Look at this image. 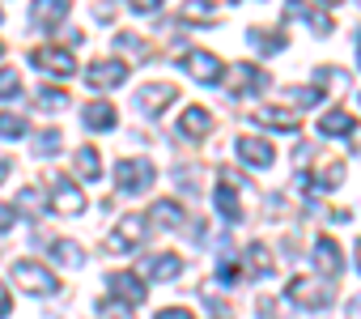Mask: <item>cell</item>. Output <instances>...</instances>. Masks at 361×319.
<instances>
[{
    "mask_svg": "<svg viewBox=\"0 0 361 319\" xmlns=\"http://www.w3.org/2000/svg\"><path fill=\"white\" fill-rule=\"evenodd\" d=\"M153 179H157V171H153L149 157H119V167H115V183H119V192L140 196V192L153 188Z\"/></svg>",
    "mask_w": 361,
    "mask_h": 319,
    "instance_id": "obj_2",
    "label": "cell"
},
{
    "mask_svg": "<svg viewBox=\"0 0 361 319\" xmlns=\"http://www.w3.org/2000/svg\"><path fill=\"white\" fill-rule=\"evenodd\" d=\"M149 217H153V226H161V230H183V209H178V200H157Z\"/></svg>",
    "mask_w": 361,
    "mask_h": 319,
    "instance_id": "obj_24",
    "label": "cell"
},
{
    "mask_svg": "<svg viewBox=\"0 0 361 319\" xmlns=\"http://www.w3.org/2000/svg\"><path fill=\"white\" fill-rule=\"evenodd\" d=\"M310 179V192H336L344 183V162H323L319 175H306Z\"/></svg>",
    "mask_w": 361,
    "mask_h": 319,
    "instance_id": "obj_21",
    "label": "cell"
},
{
    "mask_svg": "<svg viewBox=\"0 0 361 319\" xmlns=\"http://www.w3.org/2000/svg\"><path fill=\"white\" fill-rule=\"evenodd\" d=\"M234 149H238V157L247 167H255V171H268L272 162H276V149H272V140H264V136H251V132H243L238 140H234Z\"/></svg>",
    "mask_w": 361,
    "mask_h": 319,
    "instance_id": "obj_6",
    "label": "cell"
},
{
    "mask_svg": "<svg viewBox=\"0 0 361 319\" xmlns=\"http://www.w3.org/2000/svg\"><path fill=\"white\" fill-rule=\"evenodd\" d=\"M157 319H196V315H192L188 306H161V311H157Z\"/></svg>",
    "mask_w": 361,
    "mask_h": 319,
    "instance_id": "obj_39",
    "label": "cell"
},
{
    "mask_svg": "<svg viewBox=\"0 0 361 319\" xmlns=\"http://www.w3.org/2000/svg\"><path fill=\"white\" fill-rule=\"evenodd\" d=\"M285 298H289V302H298L302 311H323V306H331V298H336V281L293 277V281H289V289H285Z\"/></svg>",
    "mask_w": 361,
    "mask_h": 319,
    "instance_id": "obj_1",
    "label": "cell"
},
{
    "mask_svg": "<svg viewBox=\"0 0 361 319\" xmlns=\"http://www.w3.org/2000/svg\"><path fill=\"white\" fill-rule=\"evenodd\" d=\"M98 319H132V306H123V302H98Z\"/></svg>",
    "mask_w": 361,
    "mask_h": 319,
    "instance_id": "obj_35",
    "label": "cell"
},
{
    "mask_svg": "<svg viewBox=\"0 0 361 319\" xmlns=\"http://www.w3.org/2000/svg\"><path fill=\"white\" fill-rule=\"evenodd\" d=\"M348 315H353V319H361V294H357V298L348 302Z\"/></svg>",
    "mask_w": 361,
    "mask_h": 319,
    "instance_id": "obj_44",
    "label": "cell"
},
{
    "mask_svg": "<svg viewBox=\"0 0 361 319\" xmlns=\"http://www.w3.org/2000/svg\"><path fill=\"white\" fill-rule=\"evenodd\" d=\"M183 68H188L200 85H221V77H226V64H221L213 52H188V56H183Z\"/></svg>",
    "mask_w": 361,
    "mask_h": 319,
    "instance_id": "obj_8",
    "label": "cell"
},
{
    "mask_svg": "<svg viewBox=\"0 0 361 319\" xmlns=\"http://www.w3.org/2000/svg\"><path fill=\"white\" fill-rule=\"evenodd\" d=\"M51 209L64 217H81L85 213V192L68 179H51Z\"/></svg>",
    "mask_w": 361,
    "mask_h": 319,
    "instance_id": "obj_11",
    "label": "cell"
},
{
    "mask_svg": "<svg viewBox=\"0 0 361 319\" xmlns=\"http://www.w3.org/2000/svg\"><path fill=\"white\" fill-rule=\"evenodd\" d=\"M0 56H5V47H0Z\"/></svg>",
    "mask_w": 361,
    "mask_h": 319,
    "instance_id": "obj_50",
    "label": "cell"
},
{
    "mask_svg": "<svg viewBox=\"0 0 361 319\" xmlns=\"http://www.w3.org/2000/svg\"><path fill=\"white\" fill-rule=\"evenodd\" d=\"M140 268H145V277H153V281H174L178 272H183V260H178V255H149Z\"/></svg>",
    "mask_w": 361,
    "mask_h": 319,
    "instance_id": "obj_20",
    "label": "cell"
},
{
    "mask_svg": "<svg viewBox=\"0 0 361 319\" xmlns=\"http://www.w3.org/2000/svg\"><path fill=\"white\" fill-rule=\"evenodd\" d=\"M81 119H85V128H90V132H111V128L119 124L111 102H85V107H81Z\"/></svg>",
    "mask_w": 361,
    "mask_h": 319,
    "instance_id": "obj_19",
    "label": "cell"
},
{
    "mask_svg": "<svg viewBox=\"0 0 361 319\" xmlns=\"http://www.w3.org/2000/svg\"><path fill=\"white\" fill-rule=\"evenodd\" d=\"M255 124L276 128V132H298L302 128V115L298 111H285V107H259L255 111Z\"/></svg>",
    "mask_w": 361,
    "mask_h": 319,
    "instance_id": "obj_17",
    "label": "cell"
},
{
    "mask_svg": "<svg viewBox=\"0 0 361 319\" xmlns=\"http://www.w3.org/2000/svg\"><path fill=\"white\" fill-rule=\"evenodd\" d=\"M115 47H119V52H123V56H132V60H136V64H140V60H149V56H153V52H149V43H145V39H136V35H119V39H115Z\"/></svg>",
    "mask_w": 361,
    "mask_h": 319,
    "instance_id": "obj_28",
    "label": "cell"
},
{
    "mask_svg": "<svg viewBox=\"0 0 361 319\" xmlns=\"http://www.w3.org/2000/svg\"><path fill=\"white\" fill-rule=\"evenodd\" d=\"M145 230H149V226H145V217H136V213H132V217H119V226L102 239V251L123 255V251H132V247L145 239Z\"/></svg>",
    "mask_w": 361,
    "mask_h": 319,
    "instance_id": "obj_5",
    "label": "cell"
},
{
    "mask_svg": "<svg viewBox=\"0 0 361 319\" xmlns=\"http://www.w3.org/2000/svg\"><path fill=\"white\" fill-rule=\"evenodd\" d=\"M319 132H323V136H353V132H357V119H353L348 111H327V115L319 119Z\"/></svg>",
    "mask_w": 361,
    "mask_h": 319,
    "instance_id": "obj_23",
    "label": "cell"
},
{
    "mask_svg": "<svg viewBox=\"0 0 361 319\" xmlns=\"http://www.w3.org/2000/svg\"><path fill=\"white\" fill-rule=\"evenodd\" d=\"M30 145H35V153H39V157H51V153H60V149H64V132H60V128H47V132H39Z\"/></svg>",
    "mask_w": 361,
    "mask_h": 319,
    "instance_id": "obj_27",
    "label": "cell"
},
{
    "mask_svg": "<svg viewBox=\"0 0 361 319\" xmlns=\"http://www.w3.org/2000/svg\"><path fill=\"white\" fill-rule=\"evenodd\" d=\"M285 22H306L314 35H331V18L306 5V0H285Z\"/></svg>",
    "mask_w": 361,
    "mask_h": 319,
    "instance_id": "obj_14",
    "label": "cell"
},
{
    "mask_svg": "<svg viewBox=\"0 0 361 319\" xmlns=\"http://www.w3.org/2000/svg\"><path fill=\"white\" fill-rule=\"evenodd\" d=\"M39 107H43V111H60V107H68V94H64V90H43V94H39Z\"/></svg>",
    "mask_w": 361,
    "mask_h": 319,
    "instance_id": "obj_36",
    "label": "cell"
},
{
    "mask_svg": "<svg viewBox=\"0 0 361 319\" xmlns=\"http://www.w3.org/2000/svg\"><path fill=\"white\" fill-rule=\"evenodd\" d=\"M85 81H90V90H115L128 81V64L123 60H94L85 68Z\"/></svg>",
    "mask_w": 361,
    "mask_h": 319,
    "instance_id": "obj_9",
    "label": "cell"
},
{
    "mask_svg": "<svg viewBox=\"0 0 361 319\" xmlns=\"http://www.w3.org/2000/svg\"><path fill=\"white\" fill-rule=\"evenodd\" d=\"M56 260H60V264H68V268H81V264H85L81 247H77V243H64V239L56 243Z\"/></svg>",
    "mask_w": 361,
    "mask_h": 319,
    "instance_id": "obj_31",
    "label": "cell"
},
{
    "mask_svg": "<svg viewBox=\"0 0 361 319\" xmlns=\"http://www.w3.org/2000/svg\"><path fill=\"white\" fill-rule=\"evenodd\" d=\"M68 18V0H35L30 5V22L39 26V30H51V26H60Z\"/></svg>",
    "mask_w": 361,
    "mask_h": 319,
    "instance_id": "obj_16",
    "label": "cell"
},
{
    "mask_svg": "<svg viewBox=\"0 0 361 319\" xmlns=\"http://www.w3.org/2000/svg\"><path fill=\"white\" fill-rule=\"evenodd\" d=\"M39 205H43V196H39V192H35V188H26V192H22V196H18V209H22V213H30V217H35V213H39Z\"/></svg>",
    "mask_w": 361,
    "mask_h": 319,
    "instance_id": "obj_37",
    "label": "cell"
},
{
    "mask_svg": "<svg viewBox=\"0 0 361 319\" xmlns=\"http://www.w3.org/2000/svg\"><path fill=\"white\" fill-rule=\"evenodd\" d=\"M323 5H340V0H323Z\"/></svg>",
    "mask_w": 361,
    "mask_h": 319,
    "instance_id": "obj_48",
    "label": "cell"
},
{
    "mask_svg": "<svg viewBox=\"0 0 361 319\" xmlns=\"http://www.w3.org/2000/svg\"><path fill=\"white\" fill-rule=\"evenodd\" d=\"M247 260H251V272H255V277H268V272H272V255H268L264 243H251V247H247Z\"/></svg>",
    "mask_w": 361,
    "mask_h": 319,
    "instance_id": "obj_30",
    "label": "cell"
},
{
    "mask_svg": "<svg viewBox=\"0 0 361 319\" xmlns=\"http://www.w3.org/2000/svg\"><path fill=\"white\" fill-rule=\"evenodd\" d=\"M18 94H22L18 68H0V98H18Z\"/></svg>",
    "mask_w": 361,
    "mask_h": 319,
    "instance_id": "obj_33",
    "label": "cell"
},
{
    "mask_svg": "<svg viewBox=\"0 0 361 319\" xmlns=\"http://www.w3.org/2000/svg\"><path fill=\"white\" fill-rule=\"evenodd\" d=\"M9 175V157H0V179H5Z\"/></svg>",
    "mask_w": 361,
    "mask_h": 319,
    "instance_id": "obj_45",
    "label": "cell"
},
{
    "mask_svg": "<svg viewBox=\"0 0 361 319\" xmlns=\"http://www.w3.org/2000/svg\"><path fill=\"white\" fill-rule=\"evenodd\" d=\"M174 98H178V90H174V85H166V81H157V85H140L132 102H136V111H140V115H161Z\"/></svg>",
    "mask_w": 361,
    "mask_h": 319,
    "instance_id": "obj_10",
    "label": "cell"
},
{
    "mask_svg": "<svg viewBox=\"0 0 361 319\" xmlns=\"http://www.w3.org/2000/svg\"><path fill=\"white\" fill-rule=\"evenodd\" d=\"M26 132H30L26 115H13V111L0 115V136H5V140H18V136H26Z\"/></svg>",
    "mask_w": 361,
    "mask_h": 319,
    "instance_id": "obj_29",
    "label": "cell"
},
{
    "mask_svg": "<svg viewBox=\"0 0 361 319\" xmlns=\"http://www.w3.org/2000/svg\"><path fill=\"white\" fill-rule=\"evenodd\" d=\"M178 18H183L188 26H196V22H200V26H213V22H217V13H213V5H209V0H188Z\"/></svg>",
    "mask_w": 361,
    "mask_h": 319,
    "instance_id": "obj_26",
    "label": "cell"
},
{
    "mask_svg": "<svg viewBox=\"0 0 361 319\" xmlns=\"http://www.w3.org/2000/svg\"><path fill=\"white\" fill-rule=\"evenodd\" d=\"M357 272H361V239H357Z\"/></svg>",
    "mask_w": 361,
    "mask_h": 319,
    "instance_id": "obj_46",
    "label": "cell"
},
{
    "mask_svg": "<svg viewBox=\"0 0 361 319\" xmlns=\"http://www.w3.org/2000/svg\"><path fill=\"white\" fill-rule=\"evenodd\" d=\"M73 162H77V175H81L85 183H98V179H102V157H98V149L81 145V149H77V157H73Z\"/></svg>",
    "mask_w": 361,
    "mask_h": 319,
    "instance_id": "obj_22",
    "label": "cell"
},
{
    "mask_svg": "<svg viewBox=\"0 0 361 319\" xmlns=\"http://www.w3.org/2000/svg\"><path fill=\"white\" fill-rule=\"evenodd\" d=\"M259 315H264V319H293V311H289L281 298H259Z\"/></svg>",
    "mask_w": 361,
    "mask_h": 319,
    "instance_id": "obj_34",
    "label": "cell"
},
{
    "mask_svg": "<svg viewBox=\"0 0 361 319\" xmlns=\"http://www.w3.org/2000/svg\"><path fill=\"white\" fill-rule=\"evenodd\" d=\"M289 98H293L298 107H314V102L323 98V90H319V85H314V90H289Z\"/></svg>",
    "mask_w": 361,
    "mask_h": 319,
    "instance_id": "obj_38",
    "label": "cell"
},
{
    "mask_svg": "<svg viewBox=\"0 0 361 319\" xmlns=\"http://www.w3.org/2000/svg\"><path fill=\"white\" fill-rule=\"evenodd\" d=\"M30 64H35V68H43V73H51V77H60V81L77 73V56H73L68 47H56V43L35 47V52H30Z\"/></svg>",
    "mask_w": 361,
    "mask_h": 319,
    "instance_id": "obj_4",
    "label": "cell"
},
{
    "mask_svg": "<svg viewBox=\"0 0 361 319\" xmlns=\"http://www.w3.org/2000/svg\"><path fill=\"white\" fill-rule=\"evenodd\" d=\"M357 60H361V35H357Z\"/></svg>",
    "mask_w": 361,
    "mask_h": 319,
    "instance_id": "obj_47",
    "label": "cell"
},
{
    "mask_svg": "<svg viewBox=\"0 0 361 319\" xmlns=\"http://www.w3.org/2000/svg\"><path fill=\"white\" fill-rule=\"evenodd\" d=\"M128 5H132V13H157L161 0H128Z\"/></svg>",
    "mask_w": 361,
    "mask_h": 319,
    "instance_id": "obj_41",
    "label": "cell"
},
{
    "mask_svg": "<svg viewBox=\"0 0 361 319\" xmlns=\"http://www.w3.org/2000/svg\"><path fill=\"white\" fill-rule=\"evenodd\" d=\"M115 18V5L111 0H102V5H94V22H111Z\"/></svg>",
    "mask_w": 361,
    "mask_h": 319,
    "instance_id": "obj_40",
    "label": "cell"
},
{
    "mask_svg": "<svg viewBox=\"0 0 361 319\" xmlns=\"http://www.w3.org/2000/svg\"><path fill=\"white\" fill-rule=\"evenodd\" d=\"M234 85H230V94L234 98H247V94H259L264 85H268V73L264 68H255V64H234Z\"/></svg>",
    "mask_w": 361,
    "mask_h": 319,
    "instance_id": "obj_15",
    "label": "cell"
},
{
    "mask_svg": "<svg viewBox=\"0 0 361 319\" xmlns=\"http://www.w3.org/2000/svg\"><path fill=\"white\" fill-rule=\"evenodd\" d=\"M13 281H18L26 294H35V298H47V294L60 289V277H56L47 264H39V260H18V264H13Z\"/></svg>",
    "mask_w": 361,
    "mask_h": 319,
    "instance_id": "obj_3",
    "label": "cell"
},
{
    "mask_svg": "<svg viewBox=\"0 0 361 319\" xmlns=\"http://www.w3.org/2000/svg\"><path fill=\"white\" fill-rule=\"evenodd\" d=\"M106 285H111V298L123 302V306H140V302L149 298V289H145V281H140L136 272H111Z\"/></svg>",
    "mask_w": 361,
    "mask_h": 319,
    "instance_id": "obj_12",
    "label": "cell"
},
{
    "mask_svg": "<svg viewBox=\"0 0 361 319\" xmlns=\"http://www.w3.org/2000/svg\"><path fill=\"white\" fill-rule=\"evenodd\" d=\"M0 22H5V13H0Z\"/></svg>",
    "mask_w": 361,
    "mask_h": 319,
    "instance_id": "obj_49",
    "label": "cell"
},
{
    "mask_svg": "<svg viewBox=\"0 0 361 319\" xmlns=\"http://www.w3.org/2000/svg\"><path fill=\"white\" fill-rule=\"evenodd\" d=\"M247 39H251V43H255V52H264V56H272V52H281V47L289 43V39H285V30H259V26H255V30H247Z\"/></svg>",
    "mask_w": 361,
    "mask_h": 319,
    "instance_id": "obj_25",
    "label": "cell"
},
{
    "mask_svg": "<svg viewBox=\"0 0 361 319\" xmlns=\"http://www.w3.org/2000/svg\"><path fill=\"white\" fill-rule=\"evenodd\" d=\"M238 183H247L243 175L234 171H221V183H217V209L226 222H243V205H238Z\"/></svg>",
    "mask_w": 361,
    "mask_h": 319,
    "instance_id": "obj_13",
    "label": "cell"
},
{
    "mask_svg": "<svg viewBox=\"0 0 361 319\" xmlns=\"http://www.w3.org/2000/svg\"><path fill=\"white\" fill-rule=\"evenodd\" d=\"M217 281H221L226 289H234V285L243 281V264H238V260H221V264H217Z\"/></svg>",
    "mask_w": 361,
    "mask_h": 319,
    "instance_id": "obj_32",
    "label": "cell"
},
{
    "mask_svg": "<svg viewBox=\"0 0 361 319\" xmlns=\"http://www.w3.org/2000/svg\"><path fill=\"white\" fill-rule=\"evenodd\" d=\"M178 132L192 136V140L209 136V132H213V111H204V107H188L183 115H178Z\"/></svg>",
    "mask_w": 361,
    "mask_h": 319,
    "instance_id": "obj_18",
    "label": "cell"
},
{
    "mask_svg": "<svg viewBox=\"0 0 361 319\" xmlns=\"http://www.w3.org/2000/svg\"><path fill=\"white\" fill-rule=\"evenodd\" d=\"M13 222H18V217H13V209H9V205H0V234L13 230Z\"/></svg>",
    "mask_w": 361,
    "mask_h": 319,
    "instance_id": "obj_42",
    "label": "cell"
},
{
    "mask_svg": "<svg viewBox=\"0 0 361 319\" xmlns=\"http://www.w3.org/2000/svg\"><path fill=\"white\" fill-rule=\"evenodd\" d=\"M310 260H314V268H319L323 281H340V272H344V255H340V243H336V239H327V234L314 239Z\"/></svg>",
    "mask_w": 361,
    "mask_h": 319,
    "instance_id": "obj_7",
    "label": "cell"
},
{
    "mask_svg": "<svg viewBox=\"0 0 361 319\" xmlns=\"http://www.w3.org/2000/svg\"><path fill=\"white\" fill-rule=\"evenodd\" d=\"M13 311V298H9V289H5V281H0V319H5Z\"/></svg>",
    "mask_w": 361,
    "mask_h": 319,
    "instance_id": "obj_43",
    "label": "cell"
}]
</instances>
